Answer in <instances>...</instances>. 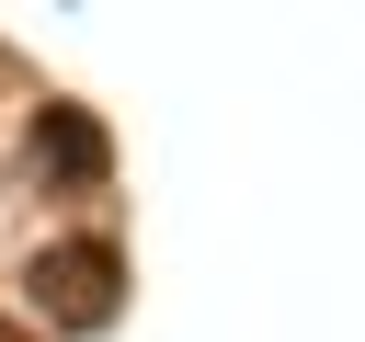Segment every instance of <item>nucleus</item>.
Masks as SVG:
<instances>
[{
	"label": "nucleus",
	"mask_w": 365,
	"mask_h": 342,
	"mask_svg": "<svg viewBox=\"0 0 365 342\" xmlns=\"http://www.w3.org/2000/svg\"><path fill=\"white\" fill-rule=\"evenodd\" d=\"M34 296H46V319L103 331L114 296H125V251L114 239H57V251H34Z\"/></svg>",
	"instance_id": "obj_1"
},
{
	"label": "nucleus",
	"mask_w": 365,
	"mask_h": 342,
	"mask_svg": "<svg viewBox=\"0 0 365 342\" xmlns=\"http://www.w3.org/2000/svg\"><path fill=\"white\" fill-rule=\"evenodd\" d=\"M103 160H114V148H103V125H91L80 103H46V114H34V171H46L57 194H91Z\"/></svg>",
	"instance_id": "obj_2"
},
{
	"label": "nucleus",
	"mask_w": 365,
	"mask_h": 342,
	"mask_svg": "<svg viewBox=\"0 0 365 342\" xmlns=\"http://www.w3.org/2000/svg\"><path fill=\"white\" fill-rule=\"evenodd\" d=\"M0 342H34V331H23V319H0Z\"/></svg>",
	"instance_id": "obj_3"
}]
</instances>
